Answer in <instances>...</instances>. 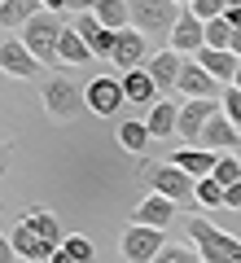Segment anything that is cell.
Returning <instances> with one entry per match:
<instances>
[{"label": "cell", "mask_w": 241, "mask_h": 263, "mask_svg": "<svg viewBox=\"0 0 241 263\" xmlns=\"http://www.w3.org/2000/svg\"><path fill=\"white\" fill-rule=\"evenodd\" d=\"M97 5H101V0H70V5H66V9H75V13H92Z\"/></svg>", "instance_id": "35"}, {"label": "cell", "mask_w": 241, "mask_h": 263, "mask_svg": "<svg viewBox=\"0 0 241 263\" xmlns=\"http://www.w3.org/2000/svg\"><path fill=\"white\" fill-rule=\"evenodd\" d=\"M0 263H18V250H13L9 233H0Z\"/></svg>", "instance_id": "33"}, {"label": "cell", "mask_w": 241, "mask_h": 263, "mask_svg": "<svg viewBox=\"0 0 241 263\" xmlns=\"http://www.w3.org/2000/svg\"><path fill=\"white\" fill-rule=\"evenodd\" d=\"M197 62H202L206 70H211V75L219 79L224 88H228L232 79H237V66H241V57L232 53V48H202V53H197Z\"/></svg>", "instance_id": "20"}, {"label": "cell", "mask_w": 241, "mask_h": 263, "mask_svg": "<svg viewBox=\"0 0 241 263\" xmlns=\"http://www.w3.org/2000/svg\"><path fill=\"white\" fill-rule=\"evenodd\" d=\"M237 158H241V145H237Z\"/></svg>", "instance_id": "42"}, {"label": "cell", "mask_w": 241, "mask_h": 263, "mask_svg": "<svg viewBox=\"0 0 241 263\" xmlns=\"http://www.w3.org/2000/svg\"><path fill=\"white\" fill-rule=\"evenodd\" d=\"M119 70H136V66L149 62V48H145V31L136 27H123L119 35H114V57H110Z\"/></svg>", "instance_id": "12"}, {"label": "cell", "mask_w": 241, "mask_h": 263, "mask_svg": "<svg viewBox=\"0 0 241 263\" xmlns=\"http://www.w3.org/2000/svg\"><path fill=\"white\" fill-rule=\"evenodd\" d=\"M145 70L154 75L158 88H176L180 84V70H184V57H180L176 48H158V53H149Z\"/></svg>", "instance_id": "16"}, {"label": "cell", "mask_w": 241, "mask_h": 263, "mask_svg": "<svg viewBox=\"0 0 241 263\" xmlns=\"http://www.w3.org/2000/svg\"><path fill=\"white\" fill-rule=\"evenodd\" d=\"M140 184H145L149 193L171 197V202L184 206V211L202 206V202H197V180L189 176V171H180L176 162H140Z\"/></svg>", "instance_id": "1"}, {"label": "cell", "mask_w": 241, "mask_h": 263, "mask_svg": "<svg viewBox=\"0 0 241 263\" xmlns=\"http://www.w3.org/2000/svg\"><path fill=\"white\" fill-rule=\"evenodd\" d=\"M197 202H202V206H224V184L215 176L197 180Z\"/></svg>", "instance_id": "30"}, {"label": "cell", "mask_w": 241, "mask_h": 263, "mask_svg": "<svg viewBox=\"0 0 241 263\" xmlns=\"http://www.w3.org/2000/svg\"><path fill=\"white\" fill-rule=\"evenodd\" d=\"M211 176L219 180L224 189L237 184V180H241V158H237V149H232V154H219V158H215V171H211Z\"/></svg>", "instance_id": "26"}, {"label": "cell", "mask_w": 241, "mask_h": 263, "mask_svg": "<svg viewBox=\"0 0 241 263\" xmlns=\"http://www.w3.org/2000/svg\"><path fill=\"white\" fill-rule=\"evenodd\" d=\"M22 219H27V224L35 228V233L44 237L48 246H62V241H66V233H62V224H57V215H53V211H44V206H31Z\"/></svg>", "instance_id": "22"}, {"label": "cell", "mask_w": 241, "mask_h": 263, "mask_svg": "<svg viewBox=\"0 0 241 263\" xmlns=\"http://www.w3.org/2000/svg\"><path fill=\"white\" fill-rule=\"evenodd\" d=\"M0 5H5V0H0Z\"/></svg>", "instance_id": "43"}, {"label": "cell", "mask_w": 241, "mask_h": 263, "mask_svg": "<svg viewBox=\"0 0 241 263\" xmlns=\"http://www.w3.org/2000/svg\"><path fill=\"white\" fill-rule=\"evenodd\" d=\"M62 250H70L79 263H92L97 259V250H92V241H88L84 233H66V241H62Z\"/></svg>", "instance_id": "28"}, {"label": "cell", "mask_w": 241, "mask_h": 263, "mask_svg": "<svg viewBox=\"0 0 241 263\" xmlns=\"http://www.w3.org/2000/svg\"><path fill=\"white\" fill-rule=\"evenodd\" d=\"M176 92H184V97H215L219 92V79H215L197 57H184V70H180Z\"/></svg>", "instance_id": "14"}, {"label": "cell", "mask_w": 241, "mask_h": 263, "mask_svg": "<svg viewBox=\"0 0 241 263\" xmlns=\"http://www.w3.org/2000/svg\"><path fill=\"white\" fill-rule=\"evenodd\" d=\"M154 263H202V254H197V246H162Z\"/></svg>", "instance_id": "29"}, {"label": "cell", "mask_w": 241, "mask_h": 263, "mask_svg": "<svg viewBox=\"0 0 241 263\" xmlns=\"http://www.w3.org/2000/svg\"><path fill=\"white\" fill-rule=\"evenodd\" d=\"M92 13L101 18V27H110V31L132 27V5H127V0H101V5H97Z\"/></svg>", "instance_id": "24"}, {"label": "cell", "mask_w": 241, "mask_h": 263, "mask_svg": "<svg viewBox=\"0 0 241 263\" xmlns=\"http://www.w3.org/2000/svg\"><path fill=\"white\" fill-rule=\"evenodd\" d=\"M9 241H13V250H18V259H31V263H48L53 250H57V246H48L27 219H18V224L9 228Z\"/></svg>", "instance_id": "13"}, {"label": "cell", "mask_w": 241, "mask_h": 263, "mask_svg": "<svg viewBox=\"0 0 241 263\" xmlns=\"http://www.w3.org/2000/svg\"><path fill=\"white\" fill-rule=\"evenodd\" d=\"M123 259L127 263H154L162 254V228H149V224H127L123 228Z\"/></svg>", "instance_id": "6"}, {"label": "cell", "mask_w": 241, "mask_h": 263, "mask_svg": "<svg viewBox=\"0 0 241 263\" xmlns=\"http://www.w3.org/2000/svg\"><path fill=\"white\" fill-rule=\"evenodd\" d=\"M88 97V110L101 114V119H110V114L123 110V101H127V92H123V79H110V75H97L92 84L84 88Z\"/></svg>", "instance_id": "8"}, {"label": "cell", "mask_w": 241, "mask_h": 263, "mask_svg": "<svg viewBox=\"0 0 241 263\" xmlns=\"http://www.w3.org/2000/svg\"><path fill=\"white\" fill-rule=\"evenodd\" d=\"M215 158H219V154L202 149V145H184V149H176L167 162H176V167H180V171H189L193 180H206V176L215 171Z\"/></svg>", "instance_id": "18"}, {"label": "cell", "mask_w": 241, "mask_h": 263, "mask_svg": "<svg viewBox=\"0 0 241 263\" xmlns=\"http://www.w3.org/2000/svg\"><path fill=\"white\" fill-rule=\"evenodd\" d=\"M232 44V22L228 18H211L206 22V48H228Z\"/></svg>", "instance_id": "27"}, {"label": "cell", "mask_w": 241, "mask_h": 263, "mask_svg": "<svg viewBox=\"0 0 241 263\" xmlns=\"http://www.w3.org/2000/svg\"><path fill=\"white\" fill-rule=\"evenodd\" d=\"M48 263H79V259H75L70 250H62V246H57V250H53V259H48Z\"/></svg>", "instance_id": "36"}, {"label": "cell", "mask_w": 241, "mask_h": 263, "mask_svg": "<svg viewBox=\"0 0 241 263\" xmlns=\"http://www.w3.org/2000/svg\"><path fill=\"white\" fill-rule=\"evenodd\" d=\"M9 158H13V145H0V176H5V167H9Z\"/></svg>", "instance_id": "38"}, {"label": "cell", "mask_w": 241, "mask_h": 263, "mask_svg": "<svg viewBox=\"0 0 241 263\" xmlns=\"http://www.w3.org/2000/svg\"><path fill=\"white\" fill-rule=\"evenodd\" d=\"M149 141H154V136H149V123H145V119H127V123H119V145H123L127 154H145Z\"/></svg>", "instance_id": "23"}, {"label": "cell", "mask_w": 241, "mask_h": 263, "mask_svg": "<svg viewBox=\"0 0 241 263\" xmlns=\"http://www.w3.org/2000/svg\"><path fill=\"white\" fill-rule=\"evenodd\" d=\"M219 105H224V114H228V119L241 127V88H237V84H228V88H224Z\"/></svg>", "instance_id": "31"}, {"label": "cell", "mask_w": 241, "mask_h": 263, "mask_svg": "<svg viewBox=\"0 0 241 263\" xmlns=\"http://www.w3.org/2000/svg\"><path fill=\"white\" fill-rule=\"evenodd\" d=\"M57 62H62V66H84V62H92V48H88V40L79 35L75 27H66V31H62V44H57Z\"/></svg>", "instance_id": "21"}, {"label": "cell", "mask_w": 241, "mask_h": 263, "mask_svg": "<svg viewBox=\"0 0 241 263\" xmlns=\"http://www.w3.org/2000/svg\"><path fill=\"white\" fill-rule=\"evenodd\" d=\"M232 84H237V88H241V66H237V79H232Z\"/></svg>", "instance_id": "41"}, {"label": "cell", "mask_w": 241, "mask_h": 263, "mask_svg": "<svg viewBox=\"0 0 241 263\" xmlns=\"http://www.w3.org/2000/svg\"><path fill=\"white\" fill-rule=\"evenodd\" d=\"M184 233L193 237L202 263H241V241H237L232 233H224V228H215L211 219L189 215V219H184Z\"/></svg>", "instance_id": "2"}, {"label": "cell", "mask_w": 241, "mask_h": 263, "mask_svg": "<svg viewBox=\"0 0 241 263\" xmlns=\"http://www.w3.org/2000/svg\"><path fill=\"white\" fill-rule=\"evenodd\" d=\"M0 70L13 75V79H35L40 75V57L22 40H0Z\"/></svg>", "instance_id": "11"}, {"label": "cell", "mask_w": 241, "mask_h": 263, "mask_svg": "<svg viewBox=\"0 0 241 263\" xmlns=\"http://www.w3.org/2000/svg\"><path fill=\"white\" fill-rule=\"evenodd\" d=\"M123 92H127L132 105H145V110H149L154 101H162V97H158L162 88L154 84V75H149L145 66H136V70H123Z\"/></svg>", "instance_id": "17"}, {"label": "cell", "mask_w": 241, "mask_h": 263, "mask_svg": "<svg viewBox=\"0 0 241 263\" xmlns=\"http://www.w3.org/2000/svg\"><path fill=\"white\" fill-rule=\"evenodd\" d=\"M167 48H176L180 57H197L206 48V22L197 18L193 9H184V13H180V22L171 27V35H167Z\"/></svg>", "instance_id": "7"}, {"label": "cell", "mask_w": 241, "mask_h": 263, "mask_svg": "<svg viewBox=\"0 0 241 263\" xmlns=\"http://www.w3.org/2000/svg\"><path fill=\"white\" fill-rule=\"evenodd\" d=\"M176 5H180V9H193V0H176Z\"/></svg>", "instance_id": "40"}, {"label": "cell", "mask_w": 241, "mask_h": 263, "mask_svg": "<svg viewBox=\"0 0 241 263\" xmlns=\"http://www.w3.org/2000/svg\"><path fill=\"white\" fill-rule=\"evenodd\" d=\"M224 105L215 101V97H189L184 105H180V136H184L189 145H197V136H202V127L211 123V114H219Z\"/></svg>", "instance_id": "9"}, {"label": "cell", "mask_w": 241, "mask_h": 263, "mask_svg": "<svg viewBox=\"0 0 241 263\" xmlns=\"http://www.w3.org/2000/svg\"><path fill=\"white\" fill-rule=\"evenodd\" d=\"M40 105H44V114H48V119L66 123V119H75V114H79V110L88 105V97L79 92V88H75L70 79L53 75V79H44V92H40Z\"/></svg>", "instance_id": "5"}, {"label": "cell", "mask_w": 241, "mask_h": 263, "mask_svg": "<svg viewBox=\"0 0 241 263\" xmlns=\"http://www.w3.org/2000/svg\"><path fill=\"white\" fill-rule=\"evenodd\" d=\"M228 48H232V53L241 57V27H232V44H228Z\"/></svg>", "instance_id": "39"}, {"label": "cell", "mask_w": 241, "mask_h": 263, "mask_svg": "<svg viewBox=\"0 0 241 263\" xmlns=\"http://www.w3.org/2000/svg\"><path fill=\"white\" fill-rule=\"evenodd\" d=\"M62 31H66V22L57 18V13L40 9L35 18L22 27V44H27L44 66H53V62H57V44H62Z\"/></svg>", "instance_id": "3"}, {"label": "cell", "mask_w": 241, "mask_h": 263, "mask_svg": "<svg viewBox=\"0 0 241 263\" xmlns=\"http://www.w3.org/2000/svg\"><path fill=\"white\" fill-rule=\"evenodd\" d=\"M70 0H40V9H48V13H62Z\"/></svg>", "instance_id": "37"}, {"label": "cell", "mask_w": 241, "mask_h": 263, "mask_svg": "<svg viewBox=\"0 0 241 263\" xmlns=\"http://www.w3.org/2000/svg\"><path fill=\"white\" fill-rule=\"evenodd\" d=\"M40 13V0H5L0 5V27H27Z\"/></svg>", "instance_id": "25"}, {"label": "cell", "mask_w": 241, "mask_h": 263, "mask_svg": "<svg viewBox=\"0 0 241 263\" xmlns=\"http://www.w3.org/2000/svg\"><path fill=\"white\" fill-rule=\"evenodd\" d=\"M127 5H132V27L149 31V35H171V27L184 13L176 0H127Z\"/></svg>", "instance_id": "4"}, {"label": "cell", "mask_w": 241, "mask_h": 263, "mask_svg": "<svg viewBox=\"0 0 241 263\" xmlns=\"http://www.w3.org/2000/svg\"><path fill=\"white\" fill-rule=\"evenodd\" d=\"M228 5H232V0H193V13H197L202 22H211V18H224Z\"/></svg>", "instance_id": "32"}, {"label": "cell", "mask_w": 241, "mask_h": 263, "mask_svg": "<svg viewBox=\"0 0 241 263\" xmlns=\"http://www.w3.org/2000/svg\"><path fill=\"white\" fill-rule=\"evenodd\" d=\"M176 202L162 193H149L145 202H136V211H132V224H149V228H167L171 219H176Z\"/></svg>", "instance_id": "15"}, {"label": "cell", "mask_w": 241, "mask_h": 263, "mask_svg": "<svg viewBox=\"0 0 241 263\" xmlns=\"http://www.w3.org/2000/svg\"><path fill=\"white\" fill-rule=\"evenodd\" d=\"M197 145H202V149H211V154H232V149L241 145V127L219 110V114H211V123L202 127Z\"/></svg>", "instance_id": "10"}, {"label": "cell", "mask_w": 241, "mask_h": 263, "mask_svg": "<svg viewBox=\"0 0 241 263\" xmlns=\"http://www.w3.org/2000/svg\"><path fill=\"white\" fill-rule=\"evenodd\" d=\"M224 206L241 211V180H237V184H228V189H224Z\"/></svg>", "instance_id": "34"}, {"label": "cell", "mask_w": 241, "mask_h": 263, "mask_svg": "<svg viewBox=\"0 0 241 263\" xmlns=\"http://www.w3.org/2000/svg\"><path fill=\"white\" fill-rule=\"evenodd\" d=\"M145 123H149V136H154V141H167V136H176V132H180V105L162 97V101L149 105V119Z\"/></svg>", "instance_id": "19"}]
</instances>
